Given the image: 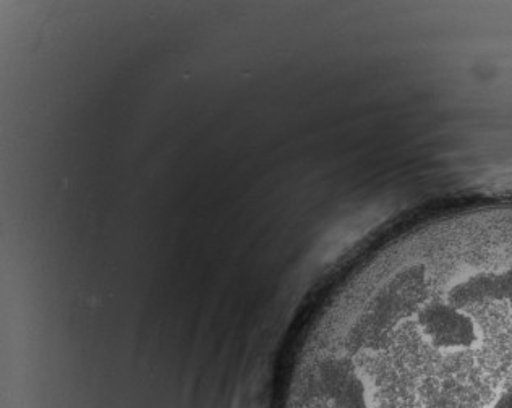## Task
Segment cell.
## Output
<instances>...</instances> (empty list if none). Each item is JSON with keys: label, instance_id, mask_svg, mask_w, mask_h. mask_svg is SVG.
I'll return each mask as SVG.
<instances>
[{"label": "cell", "instance_id": "cell-1", "mask_svg": "<svg viewBox=\"0 0 512 408\" xmlns=\"http://www.w3.org/2000/svg\"><path fill=\"white\" fill-rule=\"evenodd\" d=\"M334 408H512V313L342 340Z\"/></svg>", "mask_w": 512, "mask_h": 408}]
</instances>
